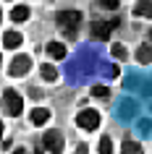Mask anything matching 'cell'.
<instances>
[{
    "instance_id": "1",
    "label": "cell",
    "mask_w": 152,
    "mask_h": 154,
    "mask_svg": "<svg viewBox=\"0 0 152 154\" xmlns=\"http://www.w3.org/2000/svg\"><path fill=\"white\" fill-rule=\"evenodd\" d=\"M3 105H5V112L16 118V115H21V110H24V99H21V94H16L13 89H8L3 94Z\"/></svg>"
},
{
    "instance_id": "2",
    "label": "cell",
    "mask_w": 152,
    "mask_h": 154,
    "mask_svg": "<svg viewBox=\"0 0 152 154\" xmlns=\"http://www.w3.org/2000/svg\"><path fill=\"white\" fill-rule=\"evenodd\" d=\"M55 21H58V26H63V29H68L73 34V26L79 29V24H81V13L79 11H60V13H55Z\"/></svg>"
},
{
    "instance_id": "3",
    "label": "cell",
    "mask_w": 152,
    "mask_h": 154,
    "mask_svg": "<svg viewBox=\"0 0 152 154\" xmlns=\"http://www.w3.org/2000/svg\"><path fill=\"white\" fill-rule=\"evenodd\" d=\"M76 125L84 128V131H97V125H100V112L97 110H81L76 115Z\"/></svg>"
},
{
    "instance_id": "4",
    "label": "cell",
    "mask_w": 152,
    "mask_h": 154,
    "mask_svg": "<svg viewBox=\"0 0 152 154\" xmlns=\"http://www.w3.org/2000/svg\"><path fill=\"white\" fill-rule=\"evenodd\" d=\"M42 144H45V149L53 152V154H60V152H63V136H60L58 131H45Z\"/></svg>"
},
{
    "instance_id": "5",
    "label": "cell",
    "mask_w": 152,
    "mask_h": 154,
    "mask_svg": "<svg viewBox=\"0 0 152 154\" xmlns=\"http://www.w3.org/2000/svg\"><path fill=\"white\" fill-rule=\"evenodd\" d=\"M29 68H32L29 55H16L13 60H11V65H8V73H11V76H26Z\"/></svg>"
},
{
    "instance_id": "6",
    "label": "cell",
    "mask_w": 152,
    "mask_h": 154,
    "mask_svg": "<svg viewBox=\"0 0 152 154\" xmlns=\"http://www.w3.org/2000/svg\"><path fill=\"white\" fill-rule=\"evenodd\" d=\"M113 26H118V18H113V21H95L92 24V37L95 39H108Z\"/></svg>"
},
{
    "instance_id": "7",
    "label": "cell",
    "mask_w": 152,
    "mask_h": 154,
    "mask_svg": "<svg viewBox=\"0 0 152 154\" xmlns=\"http://www.w3.org/2000/svg\"><path fill=\"white\" fill-rule=\"evenodd\" d=\"M29 120H32V125H45V123L50 120V110H45V107H37V110H32Z\"/></svg>"
},
{
    "instance_id": "8",
    "label": "cell",
    "mask_w": 152,
    "mask_h": 154,
    "mask_svg": "<svg viewBox=\"0 0 152 154\" xmlns=\"http://www.w3.org/2000/svg\"><path fill=\"white\" fill-rule=\"evenodd\" d=\"M134 16L150 18V16H152V0H139V3L134 5Z\"/></svg>"
},
{
    "instance_id": "9",
    "label": "cell",
    "mask_w": 152,
    "mask_h": 154,
    "mask_svg": "<svg viewBox=\"0 0 152 154\" xmlns=\"http://www.w3.org/2000/svg\"><path fill=\"white\" fill-rule=\"evenodd\" d=\"M21 42H24V37H21V34H18V32H5V34H3V45H5V47H8V50L18 47Z\"/></svg>"
},
{
    "instance_id": "10",
    "label": "cell",
    "mask_w": 152,
    "mask_h": 154,
    "mask_svg": "<svg viewBox=\"0 0 152 154\" xmlns=\"http://www.w3.org/2000/svg\"><path fill=\"white\" fill-rule=\"evenodd\" d=\"M47 55L53 57V60H63L66 57V47L60 45V42H50L47 45Z\"/></svg>"
},
{
    "instance_id": "11",
    "label": "cell",
    "mask_w": 152,
    "mask_h": 154,
    "mask_svg": "<svg viewBox=\"0 0 152 154\" xmlns=\"http://www.w3.org/2000/svg\"><path fill=\"white\" fill-rule=\"evenodd\" d=\"M26 18H29V5H13L11 21H26Z\"/></svg>"
},
{
    "instance_id": "12",
    "label": "cell",
    "mask_w": 152,
    "mask_h": 154,
    "mask_svg": "<svg viewBox=\"0 0 152 154\" xmlns=\"http://www.w3.org/2000/svg\"><path fill=\"white\" fill-rule=\"evenodd\" d=\"M136 60H139V63H152V45H139Z\"/></svg>"
},
{
    "instance_id": "13",
    "label": "cell",
    "mask_w": 152,
    "mask_h": 154,
    "mask_svg": "<svg viewBox=\"0 0 152 154\" xmlns=\"http://www.w3.org/2000/svg\"><path fill=\"white\" fill-rule=\"evenodd\" d=\"M40 73H42V79H45V81H58V71H55L50 63L40 65Z\"/></svg>"
},
{
    "instance_id": "14",
    "label": "cell",
    "mask_w": 152,
    "mask_h": 154,
    "mask_svg": "<svg viewBox=\"0 0 152 154\" xmlns=\"http://www.w3.org/2000/svg\"><path fill=\"white\" fill-rule=\"evenodd\" d=\"M121 154H144V149L136 141H123V146H121Z\"/></svg>"
},
{
    "instance_id": "15",
    "label": "cell",
    "mask_w": 152,
    "mask_h": 154,
    "mask_svg": "<svg viewBox=\"0 0 152 154\" xmlns=\"http://www.w3.org/2000/svg\"><path fill=\"white\" fill-rule=\"evenodd\" d=\"M100 154H113V144H110V138H108V136L100 138Z\"/></svg>"
},
{
    "instance_id": "16",
    "label": "cell",
    "mask_w": 152,
    "mask_h": 154,
    "mask_svg": "<svg viewBox=\"0 0 152 154\" xmlns=\"http://www.w3.org/2000/svg\"><path fill=\"white\" fill-rule=\"evenodd\" d=\"M110 52H113V57H115V60H126V50H123V45H113Z\"/></svg>"
},
{
    "instance_id": "17",
    "label": "cell",
    "mask_w": 152,
    "mask_h": 154,
    "mask_svg": "<svg viewBox=\"0 0 152 154\" xmlns=\"http://www.w3.org/2000/svg\"><path fill=\"white\" fill-rule=\"evenodd\" d=\"M97 3H100L105 11H115L118 8V0H97Z\"/></svg>"
},
{
    "instance_id": "18",
    "label": "cell",
    "mask_w": 152,
    "mask_h": 154,
    "mask_svg": "<svg viewBox=\"0 0 152 154\" xmlns=\"http://www.w3.org/2000/svg\"><path fill=\"white\" fill-rule=\"evenodd\" d=\"M92 94H95V97H108L110 91L105 89V86H95V89H92Z\"/></svg>"
},
{
    "instance_id": "19",
    "label": "cell",
    "mask_w": 152,
    "mask_h": 154,
    "mask_svg": "<svg viewBox=\"0 0 152 154\" xmlns=\"http://www.w3.org/2000/svg\"><path fill=\"white\" fill-rule=\"evenodd\" d=\"M73 154H89L87 144H79V146H76V152H73Z\"/></svg>"
},
{
    "instance_id": "20",
    "label": "cell",
    "mask_w": 152,
    "mask_h": 154,
    "mask_svg": "<svg viewBox=\"0 0 152 154\" xmlns=\"http://www.w3.org/2000/svg\"><path fill=\"white\" fill-rule=\"evenodd\" d=\"M0 138H3V120H0Z\"/></svg>"
},
{
    "instance_id": "21",
    "label": "cell",
    "mask_w": 152,
    "mask_h": 154,
    "mask_svg": "<svg viewBox=\"0 0 152 154\" xmlns=\"http://www.w3.org/2000/svg\"><path fill=\"white\" fill-rule=\"evenodd\" d=\"M13 154H24V149H16V152H13Z\"/></svg>"
},
{
    "instance_id": "22",
    "label": "cell",
    "mask_w": 152,
    "mask_h": 154,
    "mask_svg": "<svg viewBox=\"0 0 152 154\" xmlns=\"http://www.w3.org/2000/svg\"><path fill=\"white\" fill-rule=\"evenodd\" d=\"M34 154H42V152H37V149H34Z\"/></svg>"
},
{
    "instance_id": "23",
    "label": "cell",
    "mask_w": 152,
    "mask_h": 154,
    "mask_svg": "<svg viewBox=\"0 0 152 154\" xmlns=\"http://www.w3.org/2000/svg\"><path fill=\"white\" fill-rule=\"evenodd\" d=\"M0 18H3V13H0Z\"/></svg>"
},
{
    "instance_id": "24",
    "label": "cell",
    "mask_w": 152,
    "mask_h": 154,
    "mask_svg": "<svg viewBox=\"0 0 152 154\" xmlns=\"http://www.w3.org/2000/svg\"><path fill=\"white\" fill-rule=\"evenodd\" d=\"M150 37H152V32H150Z\"/></svg>"
}]
</instances>
